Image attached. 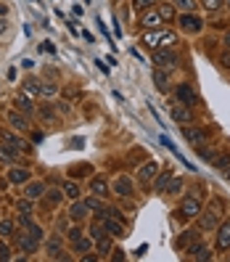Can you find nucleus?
<instances>
[{"label":"nucleus","mask_w":230,"mask_h":262,"mask_svg":"<svg viewBox=\"0 0 230 262\" xmlns=\"http://www.w3.org/2000/svg\"><path fill=\"white\" fill-rule=\"evenodd\" d=\"M212 165H214L217 169H228V167H230V154H217Z\"/></svg>","instance_id":"c85d7f7f"},{"label":"nucleus","mask_w":230,"mask_h":262,"mask_svg":"<svg viewBox=\"0 0 230 262\" xmlns=\"http://www.w3.org/2000/svg\"><path fill=\"white\" fill-rule=\"evenodd\" d=\"M204 5H207L209 11H220L222 5H225V0H204Z\"/></svg>","instance_id":"e433bc0d"},{"label":"nucleus","mask_w":230,"mask_h":262,"mask_svg":"<svg viewBox=\"0 0 230 262\" xmlns=\"http://www.w3.org/2000/svg\"><path fill=\"white\" fill-rule=\"evenodd\" d=\"M196 238H199V231H185V233H180L177 236V249H188L190 244H196Z\"/></svg>","instance_id":"f3484780"},{"label":"nucleus","mask_w":230,"mask_h":262,"mask_svg":"<svg viewBox=\"0 0 230 262\" xmlns=\"http://www.w3.org/2000/svg\"><path fill=\"white\" fill-rule=\"evenodd\" d=\"M140 43L146 45V48H154V50L172 48V45L177 43V35H175V32H169V29H148L146 35H143Z\"/></svg>","instance_id":"f257e3e1"},{"label":"nucleus","mask_w":230,"mask_h":262,"mask_svg":"<svg viewBox=\"0 0 230 262\" xmlns=\"http://www.w3.org/2000/svg\"><path fill=\"white\" fill-rule=\"evenodd\" d=\"M8 124H11V127H16V130H27V127H29V124H27V117L16 114V111H11V114H8Z\"/></svg>","instance_id":"4be33fe9"},{"label":"nucleus","mask_w":230,"mask_h":262,"mask_svg":"<svg viewBox=\"0 0 230 262\" xmlns=\"http://www.w3.org/2000/svg\"><path fill=\"white\" fill-rule=\"evenodd\" d=\"M188 257H190V260H199V262L212 260V249L204 246V244H190V246H188Z\"/></svg>","instance_id":"f8f14e48"},{"label":"nucleus","mask_w":230,"mask_h":262,"mask_svg":"<svg viewBox=\"0 0 230 262\" xmlns=\"http://www.w3.org/2000/svg\"><path fill=\"white\" fill-rule=\"evenodd\" d=\"M109 231H106V225H103V220L101 222H95V225H90V238L93 241H98L101 236H106Z\"/></svg>","instance_id":"bb28decb"},{"label":"nucleus","mask_w":230,"mask_h":262,"mask_svg":"<svg viewBox=\"0 0 230 262\" xmlns=\"http://www.w3.org/2000/svg\"><path fill=\"white\" fill-rule=\"evenodd\" d=\"M0 260H11V249L5 244H0Z\"/></svg>","instance_id":"79ce46f5"},{"label":"nucleus","mask_w":230,"mask_h":262,"mask_svg":"<svg viewBox=\"0 0 230 262\" xmlns=\"http://www.w3.org/2000/svg\"><path fill=\"white\" fill-rule=\"evenodd\" d=\"M161 22H164V16H161V11H154V8H146L140 14V24L146 29H159L161 27Z\"/></svg>","instance_id":"423d86ee"},{"label":"nucleus","mask_w":230,"mask_h":262,"mask_svg":"<svg viewBox=\"0 0 230 262\" xmlns=\"http://www.w3.org/2000/svg\"><path fill=\"white\" fill-rule=\"evenodd\" d=\"M16 109H22V111H24V114H32V111H35V109H32V101H29V98H27V93L16 95Z\"/></svg>","instance_id":"5701e85b"},{"label":"nucleus","mask_w":230,"mask_h":262,"mask_svg":"<svg viewBox=\"0 0 230 262\" xmlns=\"http://www.w3.org/2000/svg\"><path fill=\"white\" fill-rule=\"evenodd\" d=\"M58 199H61V191H48V201H53V204H56Z\"/></svg>","instance_id":"c03bdc74"},{"label":"nucleus","mask_w":230,"mask_h":262,"mask_svg":"<svg viewBox=\"0 0 230 262\" xmlns=\"http://www.w3.org/2000/svg\"><path fill=\"white\" fill-rule=\"evenodd\" d=\"M156 162H148V165H143L140 169H138V180L140 183H148V180H154V175H156Z\"/></svg>","instance_id":"dca6fc26"},{"label":"nucleus","mask_w":230,"mask_h":262,"mask_svg":"<svg viewBox=\"0 0 230 262\" xmlns=\"http://www.w3.org/2000/svg\"><path fill=\"white\" fill-rule=\"evenodd\" d=\"M217 249H230V220L217 225Z\"/></svg>","instance_id":"9d476101"},{"label":"nucleus","mask_w":230,"mask_h":262,"mask_svg":"<svg viewBox=\"0 0 230 262\" xmlns=\"http://www.w3.org/2000/svg\"><path fill=\"white\" fill-rule=\"evenodd\" d=\"M167 191H169V193H180V191H183V180H180V178H172V180H169V188H167Z\"/></svg>","instance_id":"72a5a7b5"},{"label":"nucleus","mask_w":230,"mask_h":262,"mask_svg":"<svg viewBox=\"0 0 230 262\" xmlns=\"http://www.w3.org/2000/svg\"><path fill=\"white\" fill-rule=\"evenodd\" d=\"M103 225H106V231L114 236V238H119V236L127 233L124 225H122V217H114V214H106V217H103Z\"/></svg>","instance_id":"1a4fd4ad"},{"label":"nucleus","mask_w":230,"mask_h":262,"mask_svg":"<svg viewBox=\"0 0 230 262\" xmlns=\"http://www.w3.org/2000/svg\"><path fill=\"white\" fill-rule=\"evenodd\" d=\"M183 138H185L188 143H193V146H201V143L207 141V130L188 124V127H183Z\"/></svg>","instance_id":"0eeeda50"},{"label":"nucleus","mask_w":230,"mask_h":262,"mask_svg":"<svg viewBox=\"0 0 230 262\" xmlns=\"http://www.w3.org/2000/svg\"><path fill=\"white\" fill-rule=\"evenodd\" d=\"M90 214V207H88V201H74V204H71V209H69V217L71 220H85Z\"/></svg>","instance_id":"2eb2a0df"},{"label":"nucleus","mask_w":230,"mask_h":262,"mask_svg":"<svg viewBox=\"0 0 230 262\" xmlns=\"http://www.w3.org/2000/svg\"><path fill=\"white\" fill-rule=\"evenodd\" d=\"M16 209H19V212H27V214H32V212H35V209H32V199H29V196H27L24 201H19V204H16Z\"/></svg>","instance_id":"7c9ffc66"},{"label":"nucleus","mask_w":230,"mask_h":262,"mask_svg":"<svg viewBox=\"0 0 230 262\" xmlns=\"http://www.w3.org/2000/svg\"><path fill=\"white\" fill-rule=\"evenodd\" d=\"M199 154H201V159H207V162H214V156H217V154L212 151V148L207 151V148H201V146H199Z\"/></svg>","instance_id":"ea45409f"},{"label":"nucleus","mask_w":230,"mask_h":262,"mask_svg":"<svg viewBox=\"0 0 230 262\" xmlns=\"http://www.w3.org/2000/svg\"><path fill=\"white\" fill-rule=\"evenodd\" d=\"M29 236H32V238H37V241H43V238H45L43 228H40V225H32V222H29Z\"/></svg>","instance_id":"f704fd0d"},{"label":"nucleus","mask_w":230,"mask_h":262,"mask_svg":"<svg viewBox=\"0 0 230 262\" xmlns=\"http://www.w3.org/2000/svg\"><path fill=\"white\" fill-rule=\"evenodd\" d=\"M111 238H114V236H111V233H106V236H101V238L95 241V249L103 254V257H106L109 252H114V241H111Z\"/></svg>","instance_id":"6ab92c4d"},{"label":"nucleus","mask_w":230,"mask_h":262,"mask_svg":"<svg viewBox=\"0 0 230 262\" xmlns=\"http://www.w3.org/2000/svg\"><path fill=\"white\" fill-rule=\"evenodd\" d=\"M172 178H175V175H172V169L167 167V172H161L159 178L154 180V188H156L159 193H164V191H167V186H169V180H172Z\"/></svg>","instance_id":"412c9836"},{"label":"nucleus","mask_w":230,"mask_h":262,"mask_svg":"<svg viewBox=\"0 0 230 262\" xmlns=\"http://www.w3.org/2000/svg\"><path fill=\"white\" fill-rule=\"evenodd\" d=\"M5 14H8V5H5V3H0V19H3Z\"/></svg>","instance_id":"de8ad7c7"},{"label":"nucleus","mask_w":230,"mask_h":262,"mask_svg":"<svg viewBox=\"0 0 230 262\" xmlns=\"http://www.w3.org/2000/svg\"><path fill=\"white\" fill-rule=\"evenodd\" d=\"M43 93L45 95H53L56 93V85H43Z\"/></svg>","instance_id":"a18cd8bd"},{"label":"nucleus","mask_w":230,"mask_h":262,"mask_svg":"<svg viewBox=\"0 0 230 262\" xmlns=\"http://www.w3.org/2000/svg\"><path fill=\"white\" fill-rule=\"evenodd\" d=\"M8 180L14 183V186H19V183H27V180H29V172H27L24 167H11Z\"/></svg>","instance_id":"aec40b11"},{"label":"nucleus","mask_w":230,"mask_h":262,"mask_svg":"<svg viewBox=\"0 0 230 262\" xmlns=\"http://www.w3.org/2000/svg\"><path fill=\"white\" fill-rule=\"evenodd\" d=\"M228 5H230V0H228Z\"/></svg>","instance_id":"603ef678"},{"label":"nucleus","mask_w":230,"mask_h":262,"mask_svg":"<svg viewBox=\"0 0 230 262\" xmlns=\"http://www.w3.org/2000/svg\"><path fill=\"white\" fill-rule=\"evenodd\" d=\"M177 24H180L183 32L196 35V32H201V27H204V19L199 14H193V11H183V14L177 16Z\"/></svg>","instance_id":"20e7f679"},{"label":"nucleus","mask_w":230,"mask_h":262,"mask_svg":"<svg viewBox=\"0 0 230 262\" xmlns=\"http://www.w3.org/2000/svg\"><path fill=\"white\" fill-rule=\"evenodd\" d=\"M5 29H8V24H5V19H0V35H3Z\"/></svg>","instance_id":"09e8293b"},{"label":"nucleus","mask_w":230,"mask_h":262,"mask_svg":"<svg viewBox=\"0 0 230 262\" xmlns=\"http://www.w3.org/2000/svg\"><path fill=\"white\" fill-rule=\"evenodd\" d=\"M154 82H156V90H159V93H169V88H172L167 69H159V67L154 69Z\"/></svg>","instance_id":"ddd939ff"},{"label":"nucleus","mask_w":230,"mask_h":262,"mask_svg":"<svg viewBox=\"0 0 230 262\" xmlns=\"http://www.w3.org/2000/svg\"><path fill=\"white\" fill-rule=\"evenodd\" d=\"M14 233V222L11 220H0V236H11Z\"/></svg>","instance_id":"2f4dec72"},{"label":"nucleus","mask_w":230,"mask_h":262,"mask_svg":"<svg viewBox=\"0 0 230 262\" xmlns=\"http://www.w3.org/2000/svg\"><path fill=\"white\" fill-rule=\"evenodd\" d=\"M228 180H230V172H228Z\"/></svg>","instance_id":"3c124183"},{"label":"nucleus","mask_w":230,"mask_h":262,"mask_svg":"<svg viewBox=\"0 0 230 262\" xmlns=\"http://www.w3.org/2000/svg\"><path fill=\"white\" fill-rule=\"evenodd\" d=\"M159 11H161V16H164V19H172V16H175V5H161Z\"/></svg>","instance_id":"a19ab883"},{"label":"nucleus","mask_w":230,"mask_h":262,"mask_svg":"<svg viewBox=\"0 0 230 262\" xmlns=\"http://www.w3.org/2000/svg\"><path fill=\"white\" fill-rule=\"evenodd\" d=\"M64 188H67V196H69V199H77V196H80V186H77V183H71V180H69Z\"/></svg>","instance_id":"c756f323"},{"label":"nucleus","mask_w":230,"mask_h":262,"mask_svg":"<svg viewBox=\"0 0 230 262\" xmlns=\"http://www.w3.org/2000/svg\"><path fill=\"white\" fill-rule=\"evenodd\" d=\"M48 254H50L53 260L61 257V254H58V238H50V241H48Z\"/></svg>","instance_id":"473e14b6"},{"label":"nucleus","mask_w":230,"mask_h":262,"mask_svg":"<svg viewBox=\"0 0 230 262\" xmlns=\"http://www.w3.org/2000/svg\"><path fill=\"white\" fill-rule=\"evenodd\" d=\"M90 191H93V196H106L109 193V183L103 175H98V178H93V183H90Z\"/></svg>","instance_id":"a211bd4d"},{"label":"nucleus","mask_w":230,"mask_h":262,"mask_svg":"<svg viewBox=\"0 0 230 262\" xmlns=\"http://www.w3.org/2000/svg\"><path fill=\"white\" fill-rule=\"evenodd\" d=\"M220 222H222V207H220V201H214V204L199 217V231H214Z\"/></svg>","instance_id":"f03ea898"},{"label":"nucleus","mask_w":230,"mask_h":262,"mask_svg":"<svg viewBox=\"0 0 230 262\" xmlns=\"http://www.w3.org/2000/svg\"><path fill=\"white\" fill-rule=\"evenodd\" d=\"M175 5H177L180 11H193V8H196L193 0H175Z\"/></svg>","instance_id":"c9c22d12"},{"label":"nucleus","mask_w":230,"mask_h":262,"mask_svg":"<svg viewBox=\"0 0 230 262\" xmlns=\"http://www.w3.org/2000/svg\"><path fill=\"white\" fill-rule=\"evenodd\" d=\"M77 172H80V175H90L93 169H90V165H80V169H77Z\"/></svg>","instance_id":"49530a36"},{"label":"nucleus","mask_w":230,"mask_h":262,"mask_svg":"<svg viewBox=\"0 0 230 262\" xmlns=\"http://www.w3.org/2000/svg\"><path fill=\"white\" fill-rule=\"evenodd\" d=\"M225 45L230 48V32H225Z\"/></svg>","instance_id":"8fccbe9b"},{"label":"nucleus","mask_w":230,"mask_h":262,"mask_svg":"<svg viewBox=\"0 0 230 262\" xmlns=\"http://www.w3.org/2000/svg\"><path fill=\"white\" fill-rule=\"evenodd\" d=\"M220 64L222 67H230V50H225V53L220 56Z\"/></svg>","instance_id":"37998d69"},{"label":"nucleus","mask_w":230,"mask_h":262,"mask_svg":"<svg viewBox=\"0 0 230 262\" xmlns=\"http://www.w3.org/2000/svg\"><path fill=\"white\" fill-rule=\"evenodd\" d=\"M172 119H175V122L188 124V122H193V111H190L188 103H180V106H175V109H172Z\"/></svg>","instance_id":"4468645a"},{"label":"nucleus","mask_w":230,"mask_h":262,"mask_svg":"<svg viewBox=\"0 0 230 262\" xmlns=\"http://www.w3.org/2000/svg\"><path fill=\"white\" fill-rule=\"evenodd\" d=\"M177 98H180V103H188V106H193V103H199V93H196L190 85H177Z\"/></svg>","instance_id":"6e6552de"},{"label":"nucleus","mask_w":230,"mask_h":262,"mask_svg":"<svg viewBox=\"0 0 230 262\" xmlns=\"http://www.w3.org/2000/svg\"><path fill=\"white\" fill-rule=\"evenodd\" d=\"M116 196H133V178H127V175H119V178L114 180V188H111Z\"/></svg>","instance_id":"9b49d317"},{"label":"nucleus","mask_w":230,"mask_h":262,"mask_svg":"<svg viewBox=\"0 0 230 262\" xmlns=\"http://www.w3.org/2000/svg\"><path fill=\"white\" fill-rule=\"evenodd\" d=\"M19 244H22V249H24V252H35V249H37V238H32V236H19Z\"/></svg>","instance_id":"393cba45"},{"label":"nucleus","mask_w":230,"mask_h":262,"mask_svg":"<svg viewBox=\"0 0 230 262\" xmlns=\"http://www.w3.org/2000/svg\"><path fill=\"white\" fill-rule=\"evenodd\" d=\"M24 93H27V95H40L43 93V85L37 82V80H27V82H24Z\"/></svg>","instance_id":"a878e982"},{"label":"nucleus","mask_w":230,"mask_h":262,"mask_svg":"<svg viewBox=\"0 0 230 262\" xmlns=\"http://www.w3.org/2000/svg\"><path fill=\"white\" fill-rule=\"evenodd\" d=\"M201 199H199V193H190L185 196V199L180 201V217L183 220H190V217H199L201 214Z\"/></svg>","instance_id":"7ed1b4c3"},{"label":"nucleus","mask_w":230,"mask_h":262,"mask_svg":"<svg viewBox=\"0 0 230 262\" xmlns=\"http://www.w3.org/2000/svg\"><path fill=\"white\" fill-rule=\"evenodd\" d=\"M135 11H140V14H143V11H146V8H151V5H154V0H135Z\"/></svg>","instance_id":"4c0bfd02"},{"label":"nucleus","mask_w":230,"mask_h":262,"mask_svg":"<svg viewBox=\"0 0 230 262\" xmlns=\"http://www.w3.org/2000/svg\"><path fill=\"white\" fill-rule=\"evenodd\" d=\"M154 64L159 69H167L169 71V69L177 67V53H175V50H167V48H159L154 53Z\"/></svg>","instance_id":"39448f33"},{"label":"nucleus","mask_w":230,"mask_h":262,"mask_svg":"<svg viewBox=\"0 0 230 262\" xmlns=\"http://www.w3.org/2000/svg\"><path fill=\"white\" fill-rule=\"evenodd\" d=\"M90 249H93V238H77L74 241V252H90Z\"/></svg>","instance_id":"cd10ccee"},{"label":"nucleus","mask_w":230,"mask_h":262,"mask_svg":"<svg viewBox=\"0 0 230 262\" xmlns=\"http://www.w3.org/2000/svg\"><path fill=\"white\" fill-rule=\"evenodd\" d=\"M45 193V183H29V186H27V196H29V199H37V196H43Z\"/></svg>","instance_id":"b1692460"},{"label":"nucleus","mask_w":230,"mask_h":262,"mask_svg":"<svg viewBox=\"0 0 230 262\" xmlns=\"http://www.w3.org/2000/svg\"><path fill=\"white\" fill-rule=\"evenodd\" d=\"M69 238H71V244H74V241H77V238H82V228H80V225L69 228Z\"/></svg>","instance_id":"58836bf2"}]
</instances>
